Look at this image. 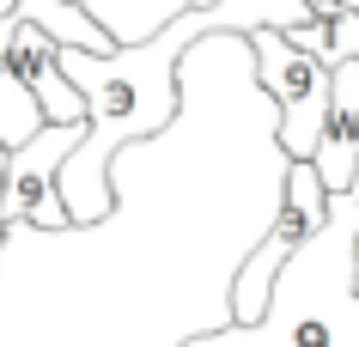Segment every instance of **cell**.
Returning a JSON list of instances; mask_svg holds the SVG:
<instances>
[{
	"instance_id": "obj_4",
	"label": "cell",
	"mask_w": 359,
	"mask_h": 347,
	"mask_svg": "<svg viewBox=\"0 0 359 347\" xmlns=\"http://www.w3.org/2000/svg\"><path fill=\"white\" fill-rule=\"evenodd\" d=\"M92 128H43L31 147L6 158V195H0V219L6 226H37V231H67V201H61V171L67 158L86 147Z\"/></svg>"
},
{
	"instance_id": "obj_3",
	"label": "cell",
	"mask_w": 359,
	"mask_h": 347,
	"mask_svg": "<svg viewBox=\"0 0 359 347\" xmlns=\"http://www.w3.org/2000/svg\"><path fill=\"white\" fill-rule=\"evenodd\" d=\"M256 74L262 92L280 104V147L292 165H311L329 135V110H335V67H323L311 49L286 37V31H256Z\"/></svg>"
},
{
	"instance_id": "obj_10",
	"label": "cell",
	"mask_w": 359,
	"mask_h": 347,
	"mask_svg": "<svg viewBox=\"0 0 359 347\" xmlns=\"http://www.w3.org/2000/svg\"><path fill=\"white\" fill-rule=\"evenodd\" d=\"M353 287H359V250H353Z\"/></svg>"
},
{
	"instance_id": "obj_9",
	"label": "cell",
	"mask_w": 359,
	"mask_h": 347,
	"mask_svg": "<svg viewBox=\"0 0 359 347\" xmlns=\"http://www.w3.org/2000/svg\"><path fill=\"white\" fill-rule=\"evenodd\" d=\"M0 19H19V0H0Z\"/></svg>"
},
{
	"instance_id": "obj_2",
	"label": "cell",
	"mask_w": 359,
	"mask_h": 347,
	"mask_svg": "<svg viewBox=\"0 0 359 347\" xmlns=\"http://www.w3.org/2000/svg\"><path fill=\"white\" fill-rule=\"evenodd\" d=\"M353 250H359V177L347 195L329 201V226L286 262L262 323H238L195 347H359Z\"/></svg>"
},
{
	"instance_id": "obj_1",
	"label": "cell",
	"mask_w": 359,
	"mask_h": 347,
	"mask_svg": "<svg viewBox=\"0 0 359 347\" xmlns=\"http://www.w3.org/2000/svg\"><path fill=\"white\" fill-rule=\"evenodd\" d=\"M280 104L238 31L183 61V116L116 158L97 226H6L0 347H195L238 329V274L286 207Z\"/></svg>"
},
{
	"instance_id": "obj_6",
	"label": "cell",
	"mask_w": 359,
	"mask_h": 347,
	"mask_svg": "<svg viewBox=\"0 0 359 347\" xmlns=\"http://www.w3.org/2000/svg\"><path fill=\"white\" fill-rule=\"evenodd\" d=\"M67 6H79L92 25H104L116 49H140V43H152L158 31H170L177 19L208 13L219 0H67Z\"/></svg>"
},
{
	"instance_id": "obj_8",
	"label": "cell",
	"mask_w": 359,
	"mask_h": 347,
	"mask_svg": "<svg viewBox=\"0 0 359 347\" xmlns=\"http://www.w3.org/2000/svg\"><path fill=\"white\" fill-rule=\"evenodd\" d=\"M13 37H19V19H0V67L13 61Z\"/></svg>"
},
{
	"instance_id": "obj_5",
	"label": "cell",
	"mask_w": 359,
	"mask_h": 347,
	"mask_svg": "<svg viewBox=\"0 0 359 347\" xmlns=\"http://www.w3.org/2000/svg\"><path fill=\"white\" fill-rule=\"evenodd\" d=\"M13 67H19V79L37 92L43 116H49V128H92V110H86V97L74 92V79H67V67H61V43L49 37V31H37V25L19 19V37H13Z\"/></svg>"
},
{
	"instance_id": "obj_7",
	"label": "cell",
	"mask_w": 359,
	"mask_h": 347,
	"mask_svg": "<svg viewBox=\"0 0 359 347\" xmlns=\"http://www.w3.org/2000/svg\"><path fill=\"white\" fill-rule=\"evenodd\" d=\"M49 128V116H43V104H37V92L19 79V67L6 61L0 67V147L6 153H19V147H31V140Z\"/></svg>"
}]
</instances>
